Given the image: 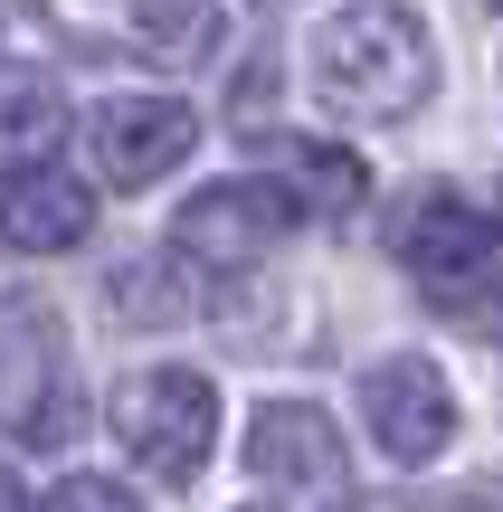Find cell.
Instances as JSON below:
<instances>
[{
    "label": "cell",
    "mask_w": 503,
    "mask_h": 512,
    "mask_svg": "<svg viewBox=\"0 0 503 512\" xmlns=\"http://www.w3.org/2000/svg\"><path fill=\"white\" fill-rule=\"evenodd\" d=\"M314 95L352 124H399L437 95V48L409 0H352L314 29Z\"/></svg>",
    "instance_id": "cell-1"
},
{
    "label": "cell",
    "mask_w": 503,
    "mask_h": 512,
    "mask_svg": "<svg viewBox=\"0 0 503 512\" xmlns=\"http://www.w3.org/2000/svg\"><path fill=\"white\" fill-rule=\"evenodd\" d=\"M105 427L152 484H190L209 465V446H219V389L200 370H171V361L162 370H124L114 399H105Z\"/></svg>",
    "instance_id": "cell-2"
},
{
    "label": "cell",
    "mask_w": 503,
    "mask_h": 512,
    "mask_svg": "<svg viewBox=\"0 0 503 512\" xmlns=\"http://www.w3.org/2000/svg\"><path fill=\"white\" fill-rule=\"evenodd\" d=\"M247 484L276 494V512H352V456L304 399H266L247 418Z\"/></svg>",
    "instance_id": "cell-3"
},
{
    "label": "cell",
    "mask_w": 503,
    "mask_h": 512,
    "mask_svg": "<svg viewBox=\"0 0 503 512\" xmlns=\"http://www.w3.org/2000/svg\"><path fill=\"white\" fill-rule=\"evenodd\" d=\"M390 256L418 275V294L428 304H466L475 285L494 275L503 256V219H485L475 200H456V190H409V209L390 219Z\"/></svg>",
    "instance_id": "cell-4"
},
{
    "label": "cell",
    "mask_w": 503,
    "mask_h": 512,
    "mask_svg": "<svg viewBox=\"0 0 503 512\" xmlns=\"http://www.w3.org/2000/svg\"><path fill=\"white\" fill-rule=\"evenodd\" d=\"M0 427L19 446H57L76 427V380H67V351H57V313L38 294L0 304Z\"/></svg>",
    "instance_id": "cell-5"
},
{
    "label": "cell",
    "mask_w": 503,
    "mask_h": 512,
    "mask_svg": "<svg viewBox=\"0 0 503 512\" xmlns=\"http://www.w3.org/2000/svg\"><path fill=\"white\" fill-rule=\"evenodd\" d=\"M304 209L285 200V181H209L200 200H181V219H171V266H257V256H276L295 238Z\"/></svg>",
    "instance_id": "cell-6"
},
{
    "label": "cell",
    "mask_w": 503,
    "mask_h": 512,
    "mask_svg": "<svg viewBox=\"0 0 503 512\" xmlns=\"http://www.w3.org/2000/svg\"><path fill=\"white\" fill-rule=\"evenodd\" d=\"M361 427L390 465H437L456 437V389L428 351H390V361L361 370Z\"/></svg>",
    "instance_id": "cell-7"
},
{
    "label": "cell",
    "mask_w": 503,
    "mask_h": 512,
    "mask_svg": "<svg viewBox=\"0 0 503 512\" xmlns=\"http://www.w3.org/2000/svg\"><path fill=\"white\" fill-rule=\"evenodd\" d=\"M190 143H200V114H190L181 95H105V105L86 114L95 181H114V190H152L162 171L190 162Z\"/></svg>",
    "instance_id": "cell-8"
},
{
    "label": "cell",
    "mask_w": 503,
    "mask_h": 512,
    "mask_svg": "<svg viewBox=\"0 0 503 512\" xmlns=\"http://www.w3.org/2000/svg\"><path fill=\"white\" fill-rule=\"evenodd\" d=\"M95 228V190L57 162H19L0 171V247H29V256H57Z\"/></svg>",
    "instance_id": "cell-9"
},
{
    "label": "cell",
    "mask_w": 503,
    "mask_h": 512,
    "mask_svg": "<svg viewBox=\"0 0 503 512\" xmlns=\"http://www.w3.org/2000/svg\"><path fill=\"white\" fill-rule=\"evenodd\" d=\"M276 162H285V200L314 209V219H352V209L371 200V171H361L352 152H333V143H285Z\"/></svg>",
    "instance_id": "cell-10"
},
{
    "label": "cell",
    "mask_w": 503,
    "mask_h": 512,
    "mask_svg": "<svg viewBox=\"0 0 503 512\" xmlns=\"http://www.w3.org/2000/svg\"><path fill=\"white\" fill-rule=\"evenodd\" d=\"M67 133V95L38 67H0V162H29Z\"/></svg>",
    "instance_id": "cell-11"
},
{
    "label": "cell",
    "mask_w": 503,
    "mask_h": 512,
    "mask_svg": "<svg viewBox=\"0 0 503 512\" xmlns=\"http://www.w3.org/2000/svg\"><path fill=\"white\" fill-rule=\"evenodd\" d=\"M38 512H143V503H133L114 475H67V484H57V494L38 503Z\"/></svg>",
    "instance_id": "cell-12"
},
{
    "label": "cell",
    "mask_w": 503,
    "mask_h": 512,
    "mask_svg": "<svg viewBox=\"0 0 503 512\" xmlns=\"http://www.w3.org/2000/svg\"><path fill=\"white\" fill-rule=\"evenodd\" d=\"M0 512H29V494H19V475L0 465Z\"/></svg>",
    "instance_id": "cell-13"
},
{
    "label": "cell",
    "mask_w": 503,
    "mask_h": 512,
    "mask_svg": "<svg viewBox=\"0 0 503 512\" xmlns=\"http://www.w3.org/2000/svg\"><path fill=\"white\" fill-rule=\"evenodd\" d=\"M466 512H485V503H466Z\"/></svg>",
    "instance_id": "cell-14"
}]
</instances>
